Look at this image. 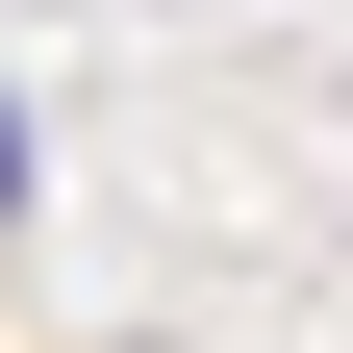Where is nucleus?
<instances>
[{
    "instance_id": "f257e3e1",
    "label": "nucleus",
    "mask_w": 353,
    "mask_h": 353,
    "mask_svg": "<svg viewBox=\"0 0 353 353\" xmlns=\"http://www.w3.org/2000/svg\"><path fill=\"white\" fill-rule=\"evenodd\" d=\"M0 202H26V126H0Z\"/></svg>"
}]
</instances>
